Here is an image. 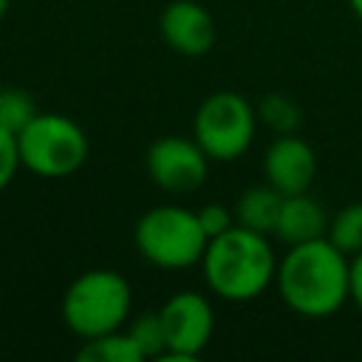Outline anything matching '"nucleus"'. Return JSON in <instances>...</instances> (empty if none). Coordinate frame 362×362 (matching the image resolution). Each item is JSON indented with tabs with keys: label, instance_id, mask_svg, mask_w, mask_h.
<instances>
[{
	"label": "nucleus",
	"instance_id": "11",
	"mask_svg": "<svg viewBox=\"0 0 362 362\" xmlns=\"http://www.w3.org/2000/svg\"><path fill=\"white\" fill-rule=\"evenodd\" d=\"M325 232H328V212L314 195L308 192L283 195V206L272 232L274 238H280L286 246H294V243L325 238Z\"/></svg>",
	"mask_w": 362,
	"mask_h": 362
},
{
	"label": "nucleus",
	"instance_id": "9",
	"mask_svg": "<svg viewBox=\"0 0 362 362\" xmlns=\"http://www.w3.org/2000/svg\"><path fill=\"white\" fill-rule=\"evenodd\" d=\"M263 173L266 181L283 195L308 192L317 175V156L305 139L294 133H277V139L266 147Z\"/></svg>",
	"mask_w": 362,
	"mask_h": 362
},
{
	"label": "nucleus",
	"instance_id": "6",
	"mask_svg": "<svg viewBox=\"0 0 362 362\" xmlns=\"http://www.w3.org/2000/svg\"><path fill=\"white\" fill-rule=\"evenodd\" d=\"M257 127V110L249 105L246 96L235 90H215L209 93L192 119V136L215 161H235L240 158L252 141Z\"/></svg>",
	"mask_w": 362,
	"mask_h": 362
},
{
	"label": "nucleus",
	"instance_id": "2",
	"mask_svg": "<svg viewBox=\"0 0 362 362\" xmlns=\"http://www.w3.org/2000/svg\"><path fill=\"white\" fill-rule=\"evenodd\" d=\"M201 269L212 294L229 303H249L274 283L277 255L269 235L235 223L206 243Z\"/></svg>",
	"mask_w": 362,
	"mask_h": 362
},
{
	"label": "nucleus",
	"instance_id": "8",
	"mask_svg": "<svg viewBox=\"0 0 362 362\" xmlns=\"http://www.w3.org/2000/svg\"><path fill=\"white\" fill-rule=\"evenodd\" d=\"M209 161L212 158L195 141V136H158L144 156V167L153 184L173 195L198 189L206 181Z\"/></svg>",
	"mask_w": 362,
	"mask_h": 362
},
{
	"label": "nucleus",
	"instance_id": "19",
	"mask_svg": "<svg viewBox=\"0 0 362 362\" xmlns=\"http://www.w3.org/2000/svg\"><path fill=\"white\" fill-rule=\"evenodd\" d=\"M198 221H201L206 238L212 240V238H218V235H223L226 229L235 226V209H229L223 204H206V206L198 209Z\"/></svg>",
	"mask_w": 362,
	"mask_h": 362
},
{
	"label": "nucleus",
	"instance_id": "13",
	"mask_svg": "<svg viewBox=\"0 0 362 362\" xmlns=\"http://www.w3.org/2000/svg\"><path fill=\"white\" fill-rule=\"evenodd\" d=\"M76 359L82 362H141V351L130 339L127 331H110L93 339H85V345L76 351Z\"/></svg>",
	"mask_w": 362,
	"mask_h": 362
},
{
	"label": "nucleus",
	"instance_id": "22",
	"mask_svg": "<svg viewBox=\"0 0 362 362\" xmlns=\"http://www.w3.org/2000/svg\"><path fill=\"white\" fill-rule=\"evenodd\" d=\"M8 8H11V0H0V17H6Z\"/></svg>",
	"mask_w": 362,
	"mask_h": 362
},
{
	"label": "nucleus",
	"instance_id": "1",
	"mask_svg": "<svg viewBox=\"0 0 362 362\" xmlns=\"http://www.w3.org/2000/svg\"><path fill=\"white\" fill-rule=\"evenodd\" d=\"M274 286L294 314L331 317L351 300V257L328 238L294 243L277 260Z\"/></svg>",
	"mask_w": 362,
	"mask_h": 362
},
{
	"label": "nucleus",
	"instance_id": "16",
	"mask_svg": "<svg viewBox=\"0 0 362 362\" xmlns=\"http://www.w3.org/2000/svg\"><path fill=\"white\" fill-rule=\"evenodd\" d=\"M34 99L23 88H0V127L11 130L14 136L37 116Z\"/></svg>",
	"mask_w": 362,
	"mask_h": 362
},
{
	"label": "nucleus",
	"instance_id": "15",
	"mask_svg": "<svg viewBox=\"0 0 362 362\" xmlns=\"http://www.w3.org/2000/svg\"><path fill=\"white\" fill-rule=\"evenodd\" d=\"M130 334V339L136 342V348L141 351V356H153V359H161L164 351H167V337H164V322H161V314L158 311H144L139 314L136 320L127 322L124 328Z\"/></svg>",
	"mask_w": 362,
	"mask_h": 362
},
{
	"label": "nucleus",
	"instance_id": "7",
	"mask_svg": "<svg viewBox=\"0 0 362 362\" xmlns=\"http://www.w3.org/2000/svg\"><path fill=\"white\" fill-rule=\"evenodd\" d=\"M158 314H161L164 337H167V351H164L161 362L198 359V354L209 345L212 331H215L212 303L198 291H175L158 308Z\"/></svg>",
	"mask_w": 362,
	"mask_h": 362
},
{
	"label": "nucleus",
	"instance_id": "20",
	"mask_svg": "<svg viewBox=\"0 0 362 362\" xmlns=\"http://www.w3.org/2000/svg\"><path fill=\"white\" fill-rule=\"evenodd\" d=\"M351 300L362 311V252L351 255Z\"/></svg>",
	"mask_w": 362,
	"mask_h": 362
},
{
	"label": "nucleus",
	"instance_id": "10",
	"mask_svg": "<svg viewBox=\"0 0 362 362\" xmlns=\"http://www.w3.org/2000/svg\"><path fill=\"white\" fill-rule=\"evenodd\" d=\"M161 40L184 57H204L218 37L215 17L195 0H173L158 17Z\"/></svg>",
	"mask_w": 362,
	"mask_h": 362
},
{
	"label": "nucleus",
	"instance_id": "5",
	"mask_svg": "<svg viewBox=\"0 0 362 362\" xmlns=\"http://www.w3.org/2000/svg\"><path fill=\"white\" fill-rule=\"evenodd\" d=\"M20 164L40 178L74 175L88 158L85 130L62 113H37L17 133Z\"/></svg>",
	"mask_w": 362,
	"mask_h": 362
},
{
	"label": "nucleus",
	"instance_id": "4",
	"mask_svg": "<svg viewBox=\"0 0 362 362\" xmlns=\"http://www.w3.org/2000/svg\"><path fill=\"white\" fill-rule=\"evenodd\" d=\"M133 240L139 255L158 269H189L201 263L209 243L198 212L170 204L147 209L136 221Z\"/></svg>",
	"mask_w": 362,
	"mask_h": 362
},
{
	"label": "nucleus",
	"instance_id": "3",
	"mask_svg": "<svg viewBox=\"0 0 362 362\" xmlns=\"http://www.w3.org/2000/svg\"><path fill=\"white\" fill-rule=\"evenodd\" d=\"M133 305V291L116 269H88L62 294V320L79 339L119 331Z\"/></svg>",
	"mask_w": 362,
	"mask_h": 362
},
{
	"label": "nucleus",
	"instance_id": "14",
	"mask_svg": "<svg viewBox=\"0 0 362 362\" xmlns=\"http://www.w3.org/2000/svg\"><path fill=\"white\" fill-rule=\"evenodd\" d=\"M325 238H328L339 252H345L348 257L356 255V252H362V201L345 204V206L328 221Z\"/></svg>",
	"mask_w": 362,
	"mask_h": 362
},
{
	"label": "nucleus",
	"instance_id": "21",
	"mask_svg": "<svg viewBox=\"0 0 362 362\" xmlns=\"http://www.w3.org/2000/svg\"><path fill=\"white\" fill-rule=\"evenodd\" d=\"M348 6H351V11H354V14L362 20V0H348Z\"/></svg>",
	"mask_w": 362,
	"mask_h": 362
},
{
	"label": "nucleus",
	"instance_id": "12",
	"mask_svg": "<svg viewBox=\"0 0 362 362\" xmlns=\"http://www.w3.org/2000/svg\"><path fill=\"white\" fill-rule=\"evenodd\" d=\"M280 206H283V192H277L269 181L249 187L235 204V223L252 232H260V235H272Z\"/></svg>",
	"mask_w": 362,
	"mask_h": 362
},
{
	"label": "nucleus",
	"instance_id": "18",
	"mask_svg": "<svg viewBox=\"0 0 362 362\" xmlns=\"http://www.w3.org/2000/svg\"><path fill=\"white\" fill-rule=\"evenodd\" d=\"M20 150H17V136L6 127H0V192L14 181L20 170Z\"/></svg>",
	"mask_w": 362,
	"mask_h": 362
},
{
	"label": "nucleus",
	"instance_id": "17",
	"mask_svg": "<svg viewBox=\"0 0 362 362\" xmlns=\"http://www.w3.org/2000/svg\"><path fill=\"white\" fill-rule=\"evenodd\" d=\"M257 116L277 133H294L297 124H300V110L297 105L283 96V93H266L260 99V107H257Z\"/></svg>",
	"mask_w": 362,
	"mask_h": 362
}]
</instances>
